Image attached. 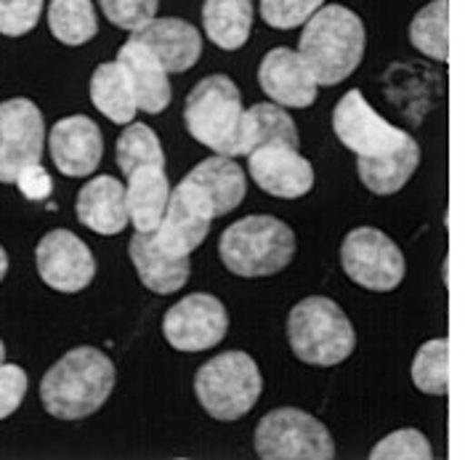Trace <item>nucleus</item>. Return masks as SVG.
<instances>
[{
    "instance_id": "obj_7",
    "label": "nucleus",
    "mask_w": 465,
    "mask_h": 460,
    "mask_svg": "<svg viewBox=\"0 0 465 460\" xmlns=\"http://www.w3.org/2000/svg\"><path fill=\"white\" fill-rule=\"evenodd\" d=\"M255 455L263 460H332L335 442L327 425L298 407H280L263 415L252 436Z\"/></svg>"
},
{
    "instance_id": "obj_31",
    "label": "nucleus",
    "mask_w": 465,
    "mask_h": 460,
    "mask_svg": "<svg viewBox=\"0 0 465 460\" xmlns=\"http://www.w3.org/2000/svg\"><path fill=\"white\" fill-rule=\"evenodd\" d=\"M433 450L426 434H420L418 428H399L394 434H389L386 439H381L372 450L370 460H430Z\"/></svg>"
},
{
    "instance_id": "obj_21",
    "label": "nucleus",
    "mask_w": 465,
    "mask_h": 460,
    "mask_svg": "<svg viewBox=\"0 0 465 460\" xmlns=\"http://www.w3.org/2000/svg\"><path fill=\"white\" fill-rule=\"evenodd\" d=\"M183 178L205 192V197L213 205L215 218L237 211L242 205L245 195H248L245 171L226 155H213V157L197 163Z\"/></svg>"
},
{
    "instance_id": "obj_8",
    "label": "nucleus",
    "mask_w": 465,
    "mask_h": 460,
    "mask_svg": "<svg viewBox=\"0 0 465 460\" xmlns=\"http://www.w3.org/2000/svg\"><path fill=\"white\" fill-rule=\"evenodd\" d=\"M341 266L351 283L372 293L396 290L407 272L399 245L375 226H359L343 237Z\"/></svg>"
},
{
    "instance_id": "obj_12",
    "label": "nucleus",
    "mask_w": 465,
    "mask_h": 460,
    "mask_svg": "<svg viewBox=\"0 0 465 460\" xmlns=\"http://www.w3.org/2000/svg\"><path fill=\"white\" fill-rule=\"evenodd\" d=\"M35 266L40 280L59 293H80L96 277L94 253L70 229H54L40 237Z\"/></svg>"
},
{
    "instance_id": "obj_38",
    "label": "nucleus",
    "mask_w": 465,
    "mask_h": 460,
    "mask_svg": "<svg viewBox=\"0 0 465 460\" xmlns=\"http://www.w3.org/2000/svg\"><path fill=\"white\" fill-rule=\"evenodd\" d=\"M5 362V346H3V341H0V365Z\"/></svg>"
},
{
    "instance_id": "obj_16",
    "label": "nucleus",
    "mask_w": 465,
    "mask_h": 460,
    "mask_svg": "<svg viewBox=\"0 0 465 460\" xmlns=\"http://www.w3.org/2000/svg\"><path fill=\"white\" fill-rule=\"evenodd\" d=\"M258 85L261 91L290 109H306L317 102L320 83L303 56L292 48H272L258 67Z\"/></svg>"
},
{
    "instance_id": "obj_15",
    "label": "nucleus",
    "mask_w": 465,
    "mask_h": 460,
    "mask_svg": "<svg viewBox=\"0 0 465 460\" xmlns=\"http://www.w3.org/2000/svg\"><path fill=\"white\" fill-rule=\"evenodd\" d=\"M48 152L54 165L70 178H85L96 174L102 155H104V136L99 125L85 115L62 117L48 131Z\"/></svg>"
},
{
    "instance_id": "obj_37",
    "label": "nucleus",
    "mask_w": 465,
    "mask_h": 460,
    "mask_svg": "<svg viewBox=\"0 0 465 460\" xmlns=\"http://www.w3.org/2000/svg\"><path fill=\"white\" fill-rule=\"evenodd\" d=\"M5 275H8V253L0 245V283L5 280Z\"/></svg>"
},
{
    "instance_id": "obj_6",
    "label": "nucleus",
    "mask_w": 465,
    "mask_h": 460,
    "mask_svg": "<svg viewBox=\"0 0 465 460\" xmlns=\"http://www.w3.org/2000/svg\"><path fill=\"white\" fill-rule=\"evenodd\" d=\"M263 375L245 352H223L208 359L194 375V396L215 421H240L258 405Z\"/></svg>"
},
{
    "instance_id": "obj_27",
    "label": "nucleus",
    "mask_w": 465,
    "mask_h": 460,
    "mask_svg": "<svg viewBox=\"0 0 465 460\" xmlns=\"http://www.w3.org/2000/svg\"><path fill=\"white\" fill-rule=\"evenodd\" d=\"M48 30L64 45H85L99 33L96 8L91 0H48Z\"/></svg>"
},
{
    "instance_id": "obj_14",
    "label": "nucleus",
    "mask_w": 465,
    "mask_h": 460,
    "mask_svg": "<svg viewBox=\"0 0 465 460\" xmlns=\"http://www.w3.org/2000/svg\"><path fill=\"white\" fill-rule=\"evenodd\" d=\"M248 174L261 192L277 200H298L314 189V168L290 144H266L248 155Z\"/></svg>"
},
{
    "instance_id": "obj_29",
    "label": "nucleus",
    "mask_w": 465,
    "mask_h": 460,
    "mask_svg": "<svg viewBox=\"0 0 465 460\" xmlns=\"http://www.w3.org/2000/svg\"><path fill=\"white\" fill-rule=\"evenodd\" d=\"M114 160L125 176L139 171L143 165H157L165 168V152L157 134L143 125V123H128L125 131L120 134L117 146H114Z\"/></svg>"
},
{
    "instance_id": "obj_24",
    "label": "nucleus",
    "mask_w": 465,
    "mask_h": 460,
    "mask_svg": "<svg viewBox=\"0 0 465 460\" xmlns=\"http://www.w3.org/2000/svg\"><path fill=\"white\" fill-rule=\"evenodd\" d=\"M252 0H205L203 27L221 51H240L252 33Z\"/></svg>"
},
{
    "instance_id": "obj_19",
    "label": "nucleus",
    "mask_w": 465,
    "mask_h": 460,
    "mask_svg": "<svg viewBox=\"0 0 465 460\" xmlns=\"http://www.w3.org/2000/svg\"><path fill=\"white\" fill-rule=\"evenodd\" d=\"M74 213L77 221L96 235H120L131 221L125 184L114 176H94L77 192Z\"/></svg>"
},
{
    "instance_id": "obj_28",
    "label": "nucleus",
    "mask_w": 465,
    "mask_h": 460,
    "mask_svg": "<svg viewBox=\"0 0 465 460\" xmlns=\"http://www.w3.org/2000/svg\"><path fill=\"white\" fill-rule=\"evenodd\" d=\"M410 43L433 62L450 59V0H430L415 14Z\"/></svg>"
},
{
    "instance_id": "obj_33",
    "label": "nucleus",
    "mask_w": 465,
    "mask_h": 460,
    "mask_svg": "<svg viewBox=\"0 0 465 460\" xmlns=\"http://www.w3.org/2000/svg\"><path fill=\"white\" fill-rule=\"evenodd\" d=\"M99 5H102L109 25L134 35L146 22H152L157 16L160 0H99Z\"/></svg>"
},
{
    "instance_id": "obj_18",
    "label": "nucleus",
    "mask_w": 465,
    "mask_h": 460,
    "mask_svg": "<svg viewBox=\"0 0 465 460\" xmlns=\"http://www.w3.org/2000/svg\"><path fill=\"white\" fill-rule=\"evenodd\" d=\"M134 37H139L143 45L165 65V70L181 75L192 70L203 56V35L194 25L179 16H163L146 22L142 30H136Z\"/></svg>"
},
{
    "instance_id": "obj_4",
    "label": "nucleus",
    "mask_w": 465,
    "mask_h": 460,
    "mask_svg": "<svg viewBox=\"0 0 465 460\" xmlns=\"http://www.w3.org/2000/svg\"><path fill=\"white\" fill-rule=\"evenodd\" d=\"M287 341L295 359L312 367H335L357 349L354 325L327 295H309L292 306L287 317Z\"/></svg>"
},
{
    "instance_id": "obj_25",
    "label": "nucleus",
    "mask_w": 465,
    "mask_h": 460,
    "mask_svg": "<svg viewBox=\"0 0 465 460\" xmlns=\"http://www.w3.org/2000/svg\"><path fill=\"white\" fill-rule=\"evenodd\" d=\"M420 165V146L410 142L389 157H357L359 181L378 197H391L399 189L407 186V181L415 176Z\"/></svg>"
},
{
    "instance_id": "obj_3",
    "label": "nucleus",
    "mask_w": 465,
    "mask_h": 460,
    "mask_svg": "<svg viewBox=\"0 0 465 460\" xmlns=\"http://www.w3.org/2000/svg\"><path fill=\"white\" fill-rule=\"evenodd\" d=\"M218 255L234 277H272L295 258V232L274 215H245L221 235Z\"/></svg>"
},
{
    "instance_id": "obj_2",
    "label": "nucleus",
    "mask_w": 465,
    "mask_h": 460,
    "mask_svg": "<svg viewBox=\"0 0 465 460\" xmlns=\"http://www.w3.org/2000/svg\"><path fill=\"white\" fill-rule=\"evenodd\" d=\"M364 25L346 5H322L303 25L298 40V54L320 85H338L349 80L364 59Z\"/></svg>"
},
{
    "instance_id": "obj_17",
    "label": "nucleus",
    "mask_w": 465,
    "mask_h": 460,
    "mask_svg": "<svg viewBox=\"0 0 465 460\" xmlns=\"http://www.w3.org/2000/svg\"><path fill=\"white\" fill-rule=\"evenodd\" d=\"M128 255L143 287L157 295L179 293L181 287L189 283V275H192L189 255H176L163 248L157 240V232H136L131 237Z\"/></svg>"
},
{
    "instance_id": "obj_11",
    "label": "nucleus",
    "mask_w": 465,
    "mask_h": 460,
    "mask_svg": "<svg viewBox=\"0 0 465 460\" xmlns=\"http://www.w3.org/2000/svg\"><path fill=\"white\" fill-rule=\"evenodd\" d=\"M229 312L211 293H192L173 304L163 317V335L176 352H208L223 341Z\"/></svg>"
},
{
    "instance_id": "obj_13",
    "label": "nucleus",
    "mask_w": 465,
    "mask_h": 460,
    "mask_svg": "<svg viewBox=\"0 0 465 460\" xmlns=\"http://www.w3.org/2000/svg\"><path fill=\"white\" fill-rule=\"evenodd\" d=\"M215 211L203 189L189 184L186 178L171 192L168 211L157 226L160 245L176 255H192L211 235Z\"/></svg>"
},
{
    "instance_id": "obj_23",
    "label": "nucleus",
    "mask_w": 465,
    "mask_h": 460,
    "mask_svg": "<svg viewBox=\"0 0 465 460\" xmlns=\"http://www.w3.org/2000/svg\"><path fill=\"white\" fill-rule=\"evenodd\" d=\"M88 94H91L94 106L107 120H112L114 125L134 123L136 112H139V102H136L131 77H128V72L123 70V65L117 59L104 62V65H99L94 70L91 83H88Z\"/></svg>"
},
{
    "instance_id": "obj_5",
    "label": "nucleus",
    "mask_w": 465,
    "mask_h": 460,
    "mask_svg": "<svg viewBox=\"0 0 465 460\" xmlns=\"http://www.w3.org/2000/svg\"><path fill=\"white\" fill-rule=\"evenodd\" d=\"M242 115L245 109L240 88L229 75L203 77L189 91L183 105V123L189 136L226 157H240Z\"/></svg>"
},
{
    "instance_id": "obj_10",
    "label": "nucleus",
    "mask_w": 465,
    "mask_h": 460,
    "mask_svg": "<svg viewBox=\"0 0 465 460\" xmlns=\"http://www.w3.org/2000/svg\"><path fill=\"white\" fill-rule=\"evenodd\" d=\"M45 149V120L35 102H0V184H16L19 174L40 163Z\"/></svg>"
},
{
    "instance_id": "obj_1",
    "label": "nucleus",
    "mask_w": 465,
    "mask_h": 460,
    "mask_svg": "<svg viewBox=\"0 0 465 460\" xmlns=\"http://www.w3.org/2000/svg\"><path fill=\"white\" fill-rule=\"evenodd\" d=\"M114 389V365L96 346H77L40 381V402L59 421H83L99 413Z\"/></svg>"
},
{
    "instance_id": "obj_30",
    "label": "nucleus",
    "mask_w": 465,
    "mask_h": 460,
    "mask_svg": "<svg viewBox=\"0 0 465 460\" xmlns=\"http://www.w3.org/2000/svg\"><path fill=\"white\" fill-rule=\"evenodd\" d=\"M450 346L447 338L426 341L412 359V384L429 396H444L450 389Z\"/></svg>"
},
{
    "instance_id": "obj_34",
    "label": "nucleus",
    "mask_w": 465,
    "mask_h": 460,
    "mask_svg": "<svg viewBox=\"0 0 465 460\" xmlns=\"http://www.w3.org/2000/svg\"><path fill=\"white\" fill-rule=\"evenodd\" d=\"M45 0H0V35L22 37L33 33L43 16Z\"/></svg>"
},
{
    "instance_id": "obj_9",
    "label": "nucleus",
    "mask_w": 465,
    "mask_h": 460,
    "mask_svg": "<svg viewBox=\"0 0 465 460\" xmlns=\"http://www.w3.org/2000/svg\"><path fill=\"white\" fill-rule=\"evenodd\" d=\"M332 131L338 142L357 157H389L401 146L415 142L407 131L391 125L386 117H381L370 102L359 94L349 91L332 112Z\"/></svg>"
},
{
    "instance_id": "obj_26",
    "label": "nucleus",
    "mask_w": 465,
    "mask_h": 460,
    "mask_svg": "<svg viewBox=\"0 0 465 460\" xmlns=\"http://www.w3.org/2000/svg\"><path fill=\"white\" fill-rule=\"evenodd\" d=\"M266 144L298 146V128L292 117L277 102H258L242 115L240 155H251L252 149L266 146Z\"/></svg>"
},
{
    "instance_id": "obj_36",
    "label": "nucleus",
    "mask_w": 465,
    "mask_h": 460,
    "mask_svg": "<svg viewBox=\"0 0 465 460\" xmlns=\"http://www.w3.org/2000/svg\"><path fill=\"white\" fill-rule=\"evenodd\" d=\"M16 186H19V192H22L27 200L40 203V200H48V195H51V189H54V181H51L48 171H45L40 163H33V165H27V168L19 174Z\"/></svg>"
},
{
    "instance_id": "obj_35",
    "label": "nucleus",
    "mask_w": 465,
    "mask_h": 460,
    "mask_svg": "<svg viewBox=\"0 0 465 460\" xmlns=\"http://www.w3.org/2000/svg\"><path fill=\"white\" fill-rule=\"evenodd\" d=\"M27 396V373L19 365H0V421L14 415Z\"/></svg>"
},
{
    "instance_id": "obj_22",
    "label": "nucleus",
    "mask_w": 465,
    "mask_h": 460,
    "mask_svg": "<svg viewBox=\"0 0 465 460\" xmlns=\"http://www.w3.org/2000/svg\"><path fill=\"white\" fill-rule=\"evenodd\" d=\"M171 181L165 168L157 165H143L134 171L125 184V197H128V215L136 232H157L163 224V215L171 203Z\"/></svg>"
},
{
    "instance_id": "obj_20",
    "label": "nucleus",
    "mask_w": 465,
    "mask_h": 460,
    "mask_svg": "<svg viewBox=\"0 0 465 460\" xmlns=\"http://www.w3.org/2000/svg\"><path fill=\"white\" fill-rule=\"evenodd\" d=\"M117 62L131 77V85H134V94H136L142 112L160 115L168 109L171 96H173L171 80H168L171 72L165 70V65L143 45L139 37L131 35L123 43V48L117 51Z\"/></svg>"
},
{
    "instance_id": "obj_32",
    "label": "nucleus",
    "mask_w": 465,
    "mask_h": 460,
    "mask_svg": "<svg viewBox=\"0 0 465 460\" xmlns=\"http://www.w3.org/2000/svg\"><path fill=\"white\" fill-rule=\"evenodd\" d=\"M322 5L324 0H261L258 14L272 30H295L303 27Z\"/></svg>"
}]
</instances>
